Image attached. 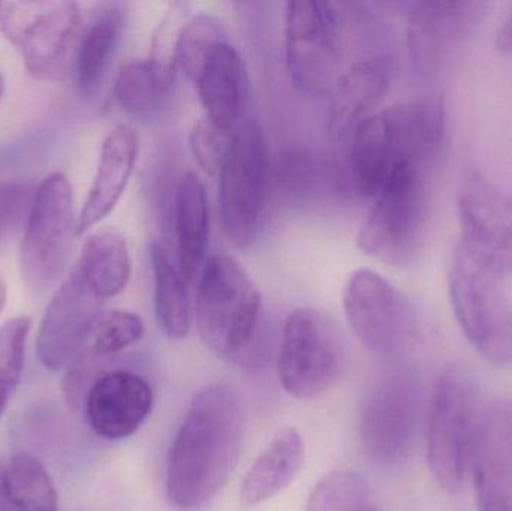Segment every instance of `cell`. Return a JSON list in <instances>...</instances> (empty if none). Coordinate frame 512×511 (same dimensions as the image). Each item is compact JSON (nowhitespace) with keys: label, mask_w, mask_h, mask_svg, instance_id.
I'll return each instance as SVG.
<instances>
[{"label":"cell","mask_w":512,"mask_h":511,"mask_svg":"<svg viewBox=\"0 0 512 511\" xmlns=\"http://www.w3.org/2000/svg\"><path fill=\"white\" fill-rule=\"evenodd\" d=\"M421 384L411 371L387 375L370 393L361 414L367 452L384 464L405 458L417 434Z\"/></svg>","instance_id":"cell-14"},{"label":"cell","mask_w":512,"mask_h":511,"mask_svg":"<svg viewBox=\"0 0 512 511\" xmlns=\"http://www.w3.org/2000/svg\"><path fill=\"white\" fill-rule=\"evenodd\" d=\"M71 273L102 302L119 296L131 279V257L125 239L111 230L90 234Z\"/></svg>","instance_id":"cell-24"},{"label":"cell","mask_w":512,"mask_h":511,"mask_svg":"<svg viewBox=\"0 0 512 511\" xmlns=\"http://www.w3.org/2000/svg\"><path fill=\"white\" fill-rule=\"evenodd\" d=\"M480 392L469 369L450 366L439 377L427 426V462L441 488H462L480 423Z\"/></svg>","instance_id":"cell-5"},{"label":"cell","mask_w":512,"mask_h":511,"mask_svg":"<svg viewBox=\"0 0 512 511\" xmlns=\"http://www.w3.org/2000/svg\"><path fill=\"white\" fill-rule=\"evenodd\" d=\"M140 137L128 125H119L105 137L89 194L77 218V237L101 224L119 204L137 164Z\"/></svg>","instance_id":"cell-20"},{"label":"cell","mask_w":512,"mask_h":511,"mask_svg":"<svg viewBox=\"0 0 512 511\" xmlns=\"http://www.w3.org/2000/svg\"><path fill=\"white\" fill-rule=\"evenodd\" d=\"M448 291L457 323L472 347L496 366L512 363V303L501 276L454 251Z\"/></svg>","instance_id":"cell-7"},{"label":"cell","mask_w":512,"mask_h":511,"mask_svg":"<svg viewBox=\"0 0 512 511\" xmlns=\"http://www.w3.org/2000/svg\"><path fill=\"white\" fill-rule=\"evenodd\" d=\"M261 296L239 261L216 254L198 282L197 321L204 344L222 359L242 357L254 342Z\"/></svg>","instance_id":"cell-3"},{"label":"cell","mask_w":512,"mask_h":511,"mask_svg":"<svg viewBox=\"0 0 512 511\" xmlns=\"http://www.w3.org/2000/svg\"><path fill=\"white\" fill-rule=\"evenodd\" d=\"M0 511H59L47 470L29 453L12 456L5 468Z\"/></svg>","instance_id":"cell-27"},{"label":"cell","mask_w":512,"mask_h":511,"mask_svg":"<svg viewBox=\"0 0 512 511\" xmlns=\"http://www.w3.org/2000/svg\"><path fill=\"white\" fill-rule=\"evenodd\" d=\"M469 468L478 509L512 511V404L481 413Z\"/></svg>","instance_id":"cell-16"},{"label":"cell","mask_w":512,"mask_h":511,"mask_svg":"<svg viewBox=\"0 0 512 511\" xmlns=\"http://www.w3.org/2000/svg\"><path fill=\"white\" fill-rule=\"evenodd\" d=\"M204 117L228 134H234L248 117L249 81L242 54L230 41L210 51L194 81Z\"/></svg>","instance_id":"cell-19"},{"label":"cell","mask_w":512,"mask_h":511,"mask_svg":"<svg viewBox=\"0 0 512 511\" xmlns=\"http://www.w3.org/2000/svg\"><path fill=\"white\" fill-rule=\"evenodd\" d=\"M306 511H381L372 500L364 480L352 471L325 476L313 489Z\"/></svg>","instance_id":"cell-30"},{"label":"cell","mask_w":512,"mask_h":511,"mask_svg":"<svg viewBox=\"0 0 512 511\" xmlns=\"http://www.w3.org/2000/svg\"><path fill=\"white\" fill-rule=\"evenodd\" d=\"M102 300L74 275L57 288L45 309L36 336L44 368L59 371L80 353L101 317Z\"/></svg>","instance_id":"cell-15"},{"label":"cell","mask_w":512,"mask_h":511,"mask_svg":"<svg viewBox=\"0 0 512 511\" xmlns=\"http://www.w3.org/2000/svg\"><path fill=\"white\" fill-rule=\"evenodd\" d=\"M345 366L339 327L315 308H298L286 318L279 348L280 383L297 399H313L334 386Z\"/></svg>","instance_id":"cell-9"},{"label":"cell","mask_w":512,"mask_h":511,"mask_svg":"<svg viewBox=\"0 0 512 511\" xmlns=\"http://www.w3.org/2000/svg\"><path fill=\"white\" fill-rule=\"evenodd\" d=\"M270 152L255 117L248 116L231 138L219 170V218L236 248L248 249L258 239L270 188Z\"/></svg>","instance_id":"cell-4"},{"label":"cell","mask_w":512,"mask_h":511,"mask_svg":"<svg viewBox=\"0 0 512 511\" xmlns=\"http://www.w3.org/2000/svg\"><path fill=\"white\" fill-rule=\"evenodd\" d=\"M0 30L32 77L60 81L80 36V6L63 0L0 2Z\"/></svg>","instance_id":"cell-6"},{"label":"cell","mask_w":512,"mask_h":511,"mask_svg":"<svg viewBox=\"0 0 512 511\" xmlns=\"http://www.w3.org/2000/svg\"><path fill=\"white\" fill-rule=\"evenodd\" d=\"M189 18L191 17H189L188 3H171L153 33L150 57L147 62L150 63L159 83L167 92H170L176 80L180 36Z\"/></svg>","instance_id":"cell-29"},{"label":"cell","mask_w":512,"mask_h":511,"mask_svg":"<svg viewBox=\"0 0 512 511\" xmlns=\"http://www.w3.org/2000/svg\"><path fill=\"white\" fill-rule=\"evenodd\" d=\"M125 24L126 8L120 2L101 3L90 14L75 51V77L84 99L92 101L101 92Z\"/></svg>","instance_id":"cell-21"},{"label":"cell","mask_w":512,"mask_h":511,"mask_svg":"<svg viewBox=\"0 0 512 511\" xmlns=\"http://www.w3.org/2000/svg\"><path fill=\"white\" fill-rule=\"evenodd\" d=\"M3 93H5V80H3L2 74H0V104H2Z\"/></svg>","instance_id":"cell-40"},{"label":"cell","mask_w":512,"mask_h":511,"mask_svg":"<svg viewBox=\"0 0 512 511\" xmlns=\"http://www.w3.org/2000/svg\"><path fill=\"white\" fill-rule=\"evenodd\" d=\"M77 237L74 197L68 177L51 173L33 192L20 249L24 284L33 291L53 287L68 266Z\"/></svg>","instance_id":"cell-8"},{"label":"cell","mask_w":512,"mask_h":511,"mask_svg":"<svg viewBox=\"0 0 512 511\" xmlns=\"http://www.w3.org/2000/svg\"><path fill=\"white\" fill-rule=\"evenodd\" d=\"M243 414L224 384L201 390L168 455L167 495L180 509H197L224 488L242 455Z\"/></svg>","instance_id":"cell-1"},{"label":"cell","mask_w":512,"mask_h":511,"mask_svg":"<svg viewBox=\"0 0 512 511\" xmlns=\"http://www.w3.org/2000/svg\"><path fill=\"white\" fill-rule=\"evenodd\" d=\"M285 62L298 92L330 95L340 77L342 17L337 3L297 0L285 6Z\"/></svg>","instance_id":"cell-10"},{"label":"cell","mask_w":512,"mask_h":511,"mask_svg":"<svg viewBox=\"0 0 512 511\" xmlns=\"http://www.w3.org/2000/svg\"><path fill=\"white\" fill-rule=\"evenodd\" d=\"M462 240L457 251L477 266L501 276L512 272V200L474 171L459 192Z\"/></svg>","instance_id":"cell-12"},{"label":"cell","mask_w":512,"mask_h":511,"mask_svg":"<svg viewBox=\"0 0 512 511\" xmlns=\"http://www.w3.org/2000/svg\"><path fill=\"white\" fill-rule=\"evenodd\" d=\"M345 143L349 185L361 197L375 198L400 161L384 111L364 119Z\"/></svg>","instance_id":"cell-22"},{"label":"cell","mask_w":512,"mask_h":511,"mask_svg":"<svg viewBox=\"0 0 512 511\" xmlns=\"http://www.w3.org/2000/svg\"><path fill=\"white\" fill-rule=\"evenodd\" d=\"M496 48L501 53H511L512 51V11L505 18L498 35H496Z\"/></svg>","instance_id":"cell-37"},{"label":"cell","mask_w":512,"mask_h":511,"mask_svg":"<svg viewBox=\"0 0 512 511\" xmlns=\"http://www.w3.org/2000/svg\"><path fill=\"white\" fill-rule=\"evenodd\" d=\"M3 476H5V470H2V467H0V510H2Z\"/></svg>","instance_id":"cell-39"},{"label":"cell","mask_w":512,"mask_h":511,"mask_svg":"<svg viewBox=\"0 0 512 511\" xmlns=\"http://www.w3.org/2000/svg\"><path fill=\"white\" fill-rule=\"evenodd\" d=\"M327 170L324 158L310 147H288L277 158V185L286 194L304 197L321 188Z\"/></svg>","instance_id":"cell-31"},{"label":"cell","mask_w":512,"mask_h":511,"mask_svg":"<svg viewBox=\"0 0 512 511\" xmlns=\"http://www.w3.org/2000/svg\"><path fill=\"white\" fill-rule=\"evenodd\" d=\"M303 458L304 444L297 429L285 428L277 432L243 480V503L258 506L276 497L295 479Z\"/></svg>","instance_id":"cell-25"},{"label":"cell","mask_w":512,"mask_h":511,"mask_svg":"<svg viewBox=\"0 0 512 511\" xmlns=\"http://www.w3.org/2000/svg\"><path fill=\"white\" fill-rule=\"evenodd\" d=\"M152 405V389L143 377L128 371L108 372L87 393V422L99 437L123 440L143 425Z\"/></svg>","instance_id":"cell-17"},{"label":"cell","mask_w":512,"mask_h":511,"mask_svg":"<svg viewBox=\"0 0 512 511\" xmlns=\"http://www.w3.org/2000/svg\"><path fill=\"white\" fill-rule=\"evenodd\" d=\"M6 297H8V288H6L5 282L0 278V312L5 308Z\"/></svg>","instance_id":"cell-38"},{"label":"cell","mask_w":512,"mask_h":511,"mask_svg":"<svg viewBox=\"0 0 512 511\" xmlns=\"http://www.w3.org/2000/svg\"><path fill=\"white\" fill-rule=\"evenodd\" d=\"M489 5L474 0H427L409 8L406 45L418 77L435 78L475 32Z\"/></svg>","instance_id":"cell-13"},{"label":"cell","mask_w":512,"mask_h":511,"mask_svg":"<svg viewBox=\"0 0 512 511\" xmlns=\"http://www.w3.org/2000/svg\"><path fill=\"white\" fill-rule=\"evenodd\" d=\"M227 39V30L219 18L210 14L189 18L180 36L179 66L192 83L197 80L210 51Z\"/></svg>","instance_id":"cell-32"},{"label":"cell","mask_w":512,"mask_h":511,"mask_svg":"<svg viewBox=\"0 0 512 511\" xmlns=\"http://www.w3.org/2000/svg\"><path fill=\"white\" fill-rule=\"evenodd\" d=\"M173 221L177 266L183 278L192 282L203 266L210 234L206 188L194 171H188L179 180L174 195Z\"/></svg>","instance_id":"cell-23"},{"label":"cell","mask_w":512,"mask_h":511,"mask_svg":"<svg viewBox=\"0 0 512 511\" xmlns=\"http://www.w3.org/2000/svg\"><path fill=\"white\" fill-rule=\"evenodd\" d=\"M32 188L23 182L0 183V243L17 228L23 216L29 213L33 198Z\"/></svg>","instance_id":"cell-36"},{"label":"cell","mask_w":512,"mask_h":511,"mask_svg":"<svg viewBox=\"0 0 512 511\" xmlns=\"http://www.w3.org/2000/svg\"><path fill=\"white\" fill-rule=\"evenodd\" d=\"M30 327L32 321L26 315L12 318L0 327V417L21 380Z\"/></svg>","instance_id":"cell-33"},{"label":"cell","mask_w":512,"mask_h":511,"mask_svg":"<svg viewBox=\"0 0 512 511\" xmlns=\"http://www.w3.org/2000/svg\"><path fill=\"white\" fill-rule=\"evenodd\" d=\"M146 332L143 320L129 311L105 312L96 321L90 353L95 357L111 356L140 341Z\"/></svg>","instance_id":"cell-34"},{"label":"cell","mask_w":512,"mask_h":511,"mask_svg":"<svg viewBox=\"0 0 512 511\" xmlns=\"http://www.w3.org/2000/svg\"><path fill=\"white\" fill-rule=\"evenodd\" d=\"M435 167L399 161L357 233L358 249L382 263L408 266L423 245Z\"/></svg>","instance_id":"cell-2"},{"label":"cell","mask_w":512,"mask_h":511,"mask_svg":"<svg viewBox=\"0 0 512 511\" xmlns=\"http://www.w3.org/2000/svg\"><path fill=\"white\" fill-rule=\"evenodd\" d=\"M231 138H233V134L222 131L218 126L213 125L207 117L195 122L191 137H189L192 153H194L195 161L209 176L219 174L228 149H230Z\"/></svg>","instance_id":"cell-35"},{"label":"cell","mask_w":512,"mask_h":511,"mask_svg":"<svg viewBox=\"0 0 512 511\" xmlns=\"http://www.w3.org/2000/svg\"><path fill=\"white\" fill-rule=\"evenodd\" d=\"M394 62L387 54L366 57L349 66L337 78L330 93L327 128L331 138L345 143L390 90Z\"/></svg>","instance_id":"cell-18"},{"label":"cell","mask_w":512,"mask_h":511,"mask_svg":"<svg viewBox=\"0 0 512 511\" xmlns=\"http://www.w3.org/2000/svg\"><path fill=\"white\" fill-rule=\"evenodd\" d=\"M167 93L147 60H132L123 65L113 84L116 104L138 119L155 116Z\"/></svg>","instance_id":"cell-28"},{"label":"cell","mask_w":512,"mask_h":511,"mask_svg":"<svg viewBox=\"0 0 512 511\" xmlns=\"http://www.w3.org/2000/svg\"><path fill=\"white\" fill-rule=\"evenodd\" d=\"M155 311L159 327L171 341H182L191 332L192 305L189 282L161 243L150 245Z\"/></svg>","instance_id":"cell-26"},{"label":"cell","mask_w":512,"mask_h":511,"mask_svg":"<svg viewBox=\"0 0 512 511\" xmlns=\"http://www.w3.org/2000/svg\"><path fill=\"white\" fill-rule=\"evenodd\" d=\"M343 309L361 344L378 356H399L417 338L414 306L375 270L358 269L349 276Z\"/></svg>","instance_id":"cell-11"}]
</instances>
